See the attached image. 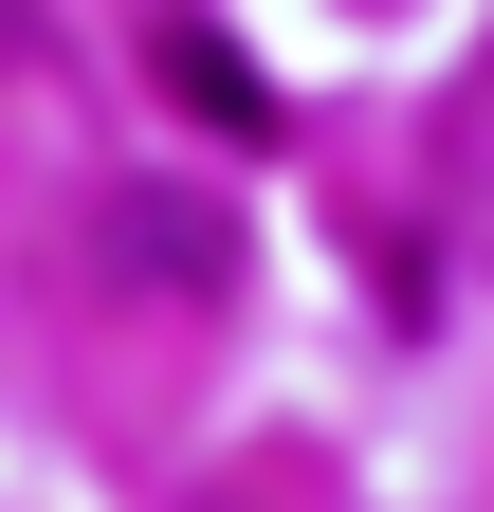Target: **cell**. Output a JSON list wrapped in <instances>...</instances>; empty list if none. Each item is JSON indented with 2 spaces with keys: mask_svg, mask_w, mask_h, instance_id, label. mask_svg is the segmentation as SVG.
Masks as SVG:
<instances>
[{
  "mask_svg": "<svg viewBox=\"0 0 494 512\" xmlns=\"http://www.w3.org/2000/svg\"><path fill=\"white\" fill-rule=\"evenodd\" d=\"M92 256H110V293H220L238 275V220L220 202H183V183H110V202H92Z\"/></svg>",
  "mask_w": 494,
  "mask_h": 512,
  "instance_id": "cell-1",
  "label": "cell"
}]
</instances>
